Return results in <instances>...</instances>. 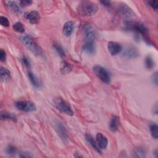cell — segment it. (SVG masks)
<instances>
[{
    "label": "cell",
    "mask_w": 158,
    "mask_h": 158,
    "mask_svg": "<svg viewBox=\"0 0 158 158\" xmlns=\"http://www.w3.org/2000/svg\"><path fill=\"white\" fill-rule=\"evenodd\" d=\"M85 34V43L83 46V50L88 54H93L96 50L95 35L92 27L90 25H85L83 27Z\"/></svg>",
    "instance_id": "cell-1"
},
{
    "label": "cell",
    "mask_w": 158,
    "mask_h": 158,
    "mask_svg": "<svg viewBox=\"0 0 158 158\" xmlns=\"http://www.w3.org/2000/svg\"><path fill=\"white\" fill-rule=\"evenodd\" d=\"M98 5L90 1L80 2L77 7L78 13L82 16H92L98 11Z\"/></svg>",
    "instance_id": "cell-2"
},
{
    "label": "cell",
    "mask_w": 158,
    "mask_h": 158,
    "mask_svg": "<svg viewBox=\"0 0 158 158\" xmlns=\"http://www.w3.org/2000/svg\"><path fill=\"white\" fill-rule=\"evenodd\" d=\"M20 40L34 54L39 56L42 54L41 49L35 43V42H34L33 40L30 37L27 35L21 37Z\"/></svg>",
    "instance_id": "cell-3"
},
{
    "label": "cell",
    "mask_w": 158,
    "mask_h": 158,
    "mask_svg": "<svg viewBox=\"0 0 158 158\" xmlns=\"http://www.w3.org/2000/svg\"><path fill=\"white\" fill-rule=\"evenodd\" d=\"M93 70L95 75L104 83L109 84L111 82V76L109 72L104 67L96 65L93 67Z\"/></svg>",
    "instance_id": "cell-4"
},
{
    "label": "cell",
    "mask_w": 158,
    "mask_h": 158,
    "mask_svg": "<svg viewBox=\"0 0 158 158\" xmlns=\"http://www.w3.org/2000/svg\"><path fill=\"white\" fill-rule=\"evenodd\" d=\"M54 105L61 112L69 115L72 116L74 114L73 111L71 106L66 101H65L62 98H58L54 100Z\"/></svg>",
    "instance_id": "cell-5"
},
{
    "label": "cell",
    "mask_w": 158,
    "mask_h": 158,
    "mask_svg": "<svg viewBox=\"0 0 158 158\" xmlns=\"http://www.w3.org/2000/svg\"><path fill=\"white\" fill-rule=\"evenodd\" d=\"M126 25L129 27L130 29H133L136 32L140 33L142 35V36L144 37L146 41H147L148 43L149 41V39L148 38V29L147 28L142 24L141 23H133L132 24L130 22H127L126 23Z\"/></svg>",
    "instance_id": "cell-6"
},
{
    "label": "cell",
    "mask_w": 158,
    "mask_h": 158,
    "mask_svg": "<svg viewBox=\"0 0 158 158\" xmlns=\"http://www.w3.org/2000/svg\"><path fill=\"white\" fill-rule=\"evenodd\" d=\"M16 107L20 111L24 112H32L36 109L35 104L29 101H19L16 103Z\"/></svg>",
    "instance_id": "cell-7"
},
{
    "label": "cell",
    "mask_w": 158,
    "mask_h": 158,
    "mask_svg": "<svg viewBox=\"0 0 158 158\" xmlns=\"http://www.w3.org/2000/svg\"><path fill=\"white\" fill-rule=\"evenodd\" d=\"M107 48L111 55L115 56L118 54L122 50L121 44L114 41H110L108 43Z\"/></svg>",
    "instance_id": "cell-8"
},
{
    "label": "cell",
    "mask_w": 158,
    "mask_h": 158,
    "mask_svg": "<svg viewBox=\"0 0 158 158\" xmlns=\"http://www.w3.org/2000/svg\"><path fill=\"white\" fill-rule=\"evenodd\" d=\"M123 56L126 58L132 59L138 57L139 56V53L135 47L132 46H128L124 49Z\"/></svg>",
    "instance_id": "cell-9"
},
{
    "label": "cell",
    "mask_w": 158,
    "mask_h": 158,
    "mask_svg": "<svg viewBox=\"0 0 158 158\" xmlns=\"http://www.w3.org/2000/svg\"><path fill=\"white\" fill-rule=\"evenodd\" d=\"M25 17L30 22L31 24H35L39 22L40 20V15L39 12L35 11L27 12L24 14Z\"/></svg>",
    "instance_id": "cell-10"
},
{
    "label": "cell",
    "mask_w": 158,
    "mask_h": 158,
    "mask_svg": "<svg viewBox=\"0 0 158 158\" xmlns=\"http://www.w3.org/2000/svg\"><path fill=\"white\" fill-rule=\"evenodd\" d=\"M96 142L97 143L98 147L101 150L105 149L107 146V144H108L107 139L101 133H98L97 135Z\"/></svg>",
    "instance_id": "cell-11"
},
{
    "label": "cell",
    "mask_w": 158,
    "mask_h": 158,
    "mask_svg": "<svg viewBox=\"0 0 158 158\" xmlns=\"http://www.w3.org/2000/svg\"><path fill=\"white\" fill-rule=\"evenodd\" d=\"M75 24L72 21L67 22L63 26V33L66 37L71 36L74 32Z\"/></svg>",
    "instance_id": "cell-12"
},
{
    "label": "cell",
    "mask_w": 158,
    "mask_h": 158,
    "mask_svg": "<svg viewBox=\"0 0 158 158\" xmlns=\"http://www.w3.org/2000/svg\"><path fill=\"white\" fill-rule=\"evenodd\" d=\"M118 11L122 15H123L127 18H130L133 16V11L129 7L126 6V5L124 4L119 5L118 7Z\"/></svg>",
    "instance_id": "cell-13"
},
{
    "label": "cell",
    "mask_w": 158,
    "mask_h": 158,
    "mask_svg": "<svg viewBox=\"0 0 158 158\" xmlns=\"http://www.w3.org/2000/svg\"><path fill=\"white\" fill-rule=\"evenodd\" d=\"M56 130L60 136V137L62 140H65L67 139V138H68V137H67V131H66L65 127H64V125H62V124H61V122H58L56 124Z\"/></svg>",
    "instance_id": "cell-14"
},
{
    "label": "cell",
    "mask_w": 158,
    "mask_h": 158,
    "mask_svg": "<svg viewBox=\"0 0 158 158\" xmlns=\"http://www.w3.org/2000/svg\"><path fill=\"white\" fill-rule=\"evenodd\" d=\"M119 126V118L116 116H113L112 117L110 123H109V129L111 132H116Z\"/></svg>",
    "instance_id": "cell-15"
},
{
    "label": "cell",
    "mask_w": 158,
    "mask_h": 158,
    "mask_svg": "<svg viewBox=\"0 0 158 158\" xmlns=\"http://www.w3.org/2000/svg\"><path fill=\"white\" fill-rule=\"evenodd\" d=\"M85 139L86 140V141L89 143V144L92 146V147L98 153H101V151L100 149V148L98 147L97 143L96 142V140L93 139V137L90 134H86L85 135Z\"/></svg>",
    "instance_id": "cell-16"
},
{
    "label": "cell",
    "mask_w": 158,
    "mask_h": 158,
    "mask_svg": "<svg viewBox=\"0 0 158 158\" xmlns=\"http://www.w3.org/2000/svg\"><path fill=\"white\" fill-rule=\"evenodd\" d=\"M7 6L11 9L12 11H14L16 13H20L22 12L21 9V6L19 5L16 2H8L7 3Z\"/></svg>",
    "instance_id": "cell-17"
},
{
    "label": "cell",
    "mask_w": 158,
    "mask_h": 158,
    "mask_svg": "<svg viewBox=\"0 0 158 158\" xmlns=\"http://www.w3.org/2000/svg\"><path fill=\"white\" fill-rule=\"evenodd\" d=\"M28 77L29 79L30 80V81L31 82L32 84L36 88H38L40 86V83L39 82L38 79L37 78V77L32 72L29 71L28 72Z\"/></svg>",
    "instance_id": "cell-18"
},
{
    "label": "cell",
    "mask_w": 158,
    "mask_h": 158,
    "mask_svg": "<svg viewBox=\"0 0 158 158\" xmlns=\"http://www.w3.org/2000/svg\"><path fill=\"white\" fill-rule=\"evenodd\" d=\"M0 72H1V78L2 80L3 81H7L11 77V72L8 69L5 68V67H1V70H0Z\"/></svg>",
    "instance_id": "cell-19"
},
{
    "label": "cell",
    "mask_w": 158,
    "mask_h": 158,
    "mask_svg": "<svg viewBox=\"0 0 158 158\" xmlns=\"http://www.w3.org/2000/svg\"><path fill=\"white\" fill-rule=\"evenodd\" d=\"M149 130H150V132H151L152 137L154 139L157 140V138H158V127H157V125L155 123L151 124L149 126Z\"/></svg>",
    "instance_id": "cell-20"
},
{
    "label": "cell",
    "mask_w": 158,
    "mask_h": 158,
    "mask_svg": "<svg viewBox=\"0 0 158 158\" xmlns=\"http://www.w3.org/2000/svg\"><path fill=\"white\" fill-rule=\"evenodd\" d=\"M1 119L2 120H11L12 121H16V118L14 115L6 111L1 112Z\"/></svg>",
    "instance_id": "cell-21"
},
{
    "label": "cell",
    "mask_w": 158,
    "mask_h": 158,
    "mask_svg": "<svg viewBox=\"0 0 158 158\" xmlns=\"http://www.w3.org/2000/svg\"><path fill=\"white\" fill-rule=\"evenodd\" d=\"M61 71L64 74L69 73L71 71V67L69 65V64H68L67 62L64 61L61 65Z\"/></svg>",
    "instance_id": "cell-22"
},
{
    "label": "cell",
    "mask_w": 158,
    "mask_h": 158,
    "mask_svg": "<svg viewBox=\"0 0 158 158\" xmlns=\"http://www.w3.org/2000/svg\"><path fill=\"white\" fill-rule=\"evenodd\" d=\"M146 153L143 149L142 148H138L136 149H135L133 153V156L135 157H145Z\"/></svg>",
    "instance_id": "cell-23"
},
{
    "label": "cell",
    "mask_w": 158,
    "mask_h": 158,
    "mask_svg": "<svg viewBox=\"0 0 158 158\" xmlns=\"http://www.w3.org/2000/svg\"><path fill=\"white\" fill-rule=\"evenodd\" d=\"M13 29L19 33H24L25 32V29L24 27L21 22H16V24H14L12 26Z\"/></svg>",
    "instance_id": "cell-24"
},
{
    "label": "cell",
    "mask_w": 158,
    "mask_h": 158,
    "mask_svg": "<svg viewBox=\"0 0 158 158\" xmlns=\"http://www.w3.org/2000/svg\"><path fill=\"white\" fill-rule=\"evenodd\" d=\"M145 64L146 67L148 69H153L154 66V62L153 60V59L151 58V57H150V56H147L145 58Z\"/></svg>",
    "instance_id": "cell-25"
},
{
    "label": "cell",
    "mask_w": 158,
    "mask_h": 158,
    "mask_svg": "<svg viewBox=\"0 0 158 158\" xmlns=\"http://www.w3.org/2000/svg\"><path fill=\"white\" fill-rule=\"evenodd\" d=\"M53 47H54V48L55 49V50L56 51V52L58 53V54L61 58L65 57V51H64V49L62 48V47L61 46V45H59L58 44H54Z\"/></svg>",
    "instance_id": "cell-26"
},
{
    "label": "cell",
    "mask_w": 158,
    "mask_h": 158,
    "mask_svg": "<svg viewBox=\"0 0 158 158\" xmlns=\"http://www.w3.org/2000/svg\"><path fill=\"white\" fill-rule=\"evenodd\" d=\"M16 148L12 145L8 146L6 149V153L9 156H14V154H16Z\"/></svg>",
    "instance_id": "cell-27"
},
{
    "label": "cell",
    "mask_w": 158,
    "mask_h": 158,
    "mask_svg": "<svg viewBox=\"0 0 158 158\" xmlns=\"http://www.w3.org/2000/svg\"><path fill=\"white\" fill-rule=\"evenodd\" d=\"M0 24L3 27H9V22L7 17L4 16L0 17Z\"/></svg>",
    "instance_id": "cell-28"
},
{
    "label": "cell",
    "mask_w": 158,
    "mask_h": 158,
    "mask_svg": "<svg viewBox=\"0 0 158 158\" xmlns=\"http://www.w3.org/2000/svg\"><path fill=\"white\" fill-rule=\"evenodd\" d=\"M148 5H149V6L150 7H151L155 11L157 10V8H158V2L157 1H149V2H148Z\"/></svg>",
    "instance_id": "cell-29"
},
{
    "label": "cell",
    "mask_w": 158,
    "mask_h": 158,
    "mask_svg": "<svg viewBox=\"0 0 158 158\" xmlns=\"http://www.w3.org/2000/svg\"><path fill=\"white\" fill-rule=\"evenodd\" d=\"M22 62L23 63V64L27 67V68H29L30 67V62L28 58H27L26 57H23L22 58Z\"/></svg>",
    "instance_id": "cell-30"
},
{
    "label": "cell",
    "mask_w": 158,
    "mask_h": 158,
    "mask_svg": "<svg viewBox=\"0 0 158 158\" xmlns=\"http://www.w3.org/2000/svg\"><path fill=\"white\" fill-rule=\"evenodd\" d=\"M6 59V54L5 51H4L3 50H0V60L2 62H5Z\"/></svg>",
    "instance_id": "cell-31"
},
{
    "label": "cell",
    "mask_w": 158,
    "mask_h": 158,
    "mask_svg": "<svg viewBox=\"0 0 158 158\" xmlns=\"http://www.w3.org/2000/svg\"><path fill=\"white\" fill-rule=\"evenodd\" d=\"M32 4V2L29 1V0H24V1L20 2V6H30Z\"/></svg>",
    "instance_id": "cell-32"
},
{
    "label": "cell",
    "mask_w": 158,
    "mask_h": 158,
    "mask_svg": "<svg viewBox=\"0 0 158 158\" xmlns=\"http://www.w3.org/2000/svg\"><path fill=\"white\" fill-rule=\"evenodd\" d=\"M19 156L21 157H32L33 155L29 152H22L19 154Z\"/></svg>",
    "instance_id": "cell-33"
},
{
    "label": "cell",
    "mask_w": 158,
    "mask_h": 158,
    "mask_svg": "<svg viewBox=\"0 0 158 158\" xmlns=\"http://www.w3.org/2000/svg\"><path fill=\"white\" fill-rule=\"evenodd\" d=\"M152 82L156 85H157V80H158V77H157V72H154L153 75H152Z\"/></svg>",
    "instance_id": "cell-34"
},
{
    "label": "cell",
    "mask_w": 158,
    "mask_h": 158,
    "mask_svg": "<svg viewBox=\"0 0 158 158\" xmlns=\"http://www.w3.org/2000/svg\"><path fill=\"white\" fill-rule=\"evenodd\" d=\"M101 3H102L104 6H110V2L108 1H103V2H101Z\"/></svg>",
    "instance_id": "cell-35"
},
{
    "label": "cell",
    "mask_w": 158,
    "mask_h": 158,
    "mask_svg": "<svg viewBox=\"0 0 158 158\" xmlns=\"http://www.w3.org/2000/svg\"><path fill=\"white\" fill-rule=\"evenodd\" d=\"M153 112L155 114H157V103L153 106Z\"/></svg>",
    "instance_id": "cell-36"
}]
</instances>
